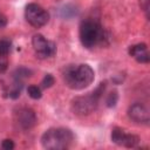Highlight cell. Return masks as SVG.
<instances>
[{"instance_id": "6da1fadb", "label": "cell", "mask_w": 150, "mask_h": 150, "mask_svg": "<svg viewBox=\"0 0 150 150\" xmlns=\"http://www.w3.org/2000/svg\"><path fill=\"white\" fill-rule=\"evenodd\" d=\"M79 35L82 46L87 49H91L97 46H107L110 40L109 33L95 19L83 20L80 23Z\"/></svg>"}, {"instance_id": "7a4b0ae2", "label": "cell", "mask_w": 150, "mask_h": 150, "mask_svg": "<svg viewBox=\"0 0 150 150\" xmlns=\"http://www.w3.org/2000/svg\"><path fill=\"white\" fill-rule=\"evenodd\" d=\"M62 79L69 89L82 90L94 82L95 73L87 63L68 64L62 70Z\"/></svg>"}, {"instance_id": "3957f363", "label": "cell", "mask_w": 150, "mask_h": 150, "mask_svg": "<svg viewBox=\"0 0 150 150\" xmlns=\"http://www.w3.org/2000/svg\"><path fill=\"white\" fill-rule=\"evenodd\" d=\"M75 141L74 132L68 128H50L41 136V145L47 150L68 149Z\"/></svg>"}, {"instance_id": "277c9868", "label": "cell", "mask_w": 150, "mask_h": 150, "mask_svg": "<svg viewBox=\"0 0 150 150\" xmlns=\"http://www.w3.org/2000/svg\"><path fill=\"white\" fill-rule=\"evenodd\" d=\"M105 90V82H101L98 87L93 90L91 93L83 95V96H76L73 98L70 103L71 111L77 116H88L91 112H94L100 103V100L102 97V94Z\"/></svg>"}, {"instance_id": "5b68a950", "label": "cell", "mask_w": 150, "mask_h": 150, "mask_svg": "<svg viewBox=\"0 0 150 150\" xmlns=\"http://www.w3.org/2000/svg\"><path fill=\"white\" fill-rule=\"evenodd\" d=\"M25 19L34 28H40L49 21V13L38 4H28L25 8Z\"/></svg>"}, {"instance_id": "8992f818", "label": "cell", "mask_w": 150, "mask_h": 150, "mask_svg": "<svg viewBox=\"0 0 150 150\" xmlns=\"http://www.w3.org/2000/svg\"><path fill=\"white\" fill-rule=\"evenodd\" d=\"M32 45H33L35 55L41 60L52 57L56 54V45L53 41L47 40L42 34L33 35Z\"/></svg>"}, {"instance_id": "52a82bcc", "label": "cell", "mask_w": 150, "mask_h": 150, "mask_svg": "<svg viewBox=\"0 0 150 150\" xmlns=\"http://www.w3.org/2000/svg\"><path fill=\"white\" fill-rule=\"evenodd\" d=\"M110 138L112 143L123 148H136L141 142V138L137 135L128 134L121 128H114L111 130Z\"/></svg>"}, {"instance_id": "ba28073f", "label": "cell", "mask_w": 150, "mask_h": 150, "mask_svg": "<svg viewBox=\"0 0 150 150\" xmlns=\"http://www.w3.org/2000/svg\"><path fill=\"white\" fill-rule=\"evenodd\" d=\"M15 121L22 130H30L32 128L35 127L38 122V117L33 109L22 107L19 108V110L15 112Z\"/></svg>"}, {"instance_id": "9c48e42d", "label": "cell", "mask_w": 150, "mask_h": 150, "mask_svg": "<svg viewBox=\"0 0 150 150\" xmlns=\"http://www.w3.org/2000/svg\"><path fill=\"white\" fill-rule=\"evenodd\" d=\"M128 116L129 118L137 123V124H149L150 122V114H149V109L139 102L132 103L129 108H128Z\"/></svg>"}, {"instance_id": "30bf717a", "label": "cell", "mask_w": 150, "mask_h": 150, "mask_svg": "<svg viewBox=\"0 0 150 150\" xmlns=\"http://www.w3.org/2000/svg\"><path fill=\"white\" fill-rule=\"evenodd\" d=\"M129 55L134 57L138 63H149L150 55L148 52V46L145 43H137L129 47Z\"/></svg>"}, {"instance_id": "8fae6325", "label": "cell", "mask_w": 150, "mask_h": 150, "mask_svg": "<svg viewBox=\"0 0 150 150\" xmlns=\"http://www.w3.org/2000/svg\"><path fill=\"white\" fill-rule=\"evenodd\" d=\"M22 88H23V82L13 80L12 84L8 87V91H7L8 97L12 98V100H16V98H19L20 95H21Z\"/></svg>"}, {"instance_id": "7c38bea8", "label": "cell", "mask_w": 150, "mask_h": 150, "mask_svg": "<svg viewBox=\"0 0 150 150\" xmlns=\"http://www.w3.org/2000/svg\"><path fill=\"white\" fill-rule=\"evenodd\" d=\"M32 75V70L26 67H19L12 73V80L23 82L26 79H28Z\"/></svg>"}, {"instance_id": "4fadbf2b", "label": "cell", "mask_w": 150, "mask_h": 150, "mask_svg": "<svg viewBox=\"0 0 150 150\" xmlns=\"http://www.w3.org/2000/svg\"><path fill=\"white\" fill-rule=\"evenodd\" d=\"M12 49V42L7 39L0 40V57H6Z\"/></svg>"}, {"instance_id": "5bb4252c", "label": "cell", "mask_w": 150, "mask_h": 150, "mask_svg": "<svg viewBox=\"0 0 150 150\" xmlns=\"http://www.w3.org/2000/svg\"><path fill=\"white\" fill-rule=\"evenodd\" d=\"M27 94L30 98L33 100H40L41 96H42V91H41V88L38 87V86H34V84H30L28 86L27 88Z\"/></svg>"}, {"instance_id": "9a60e30c", "label": "cell", "mask_w": 150, "mask_h": 150, "mask_svg": "<svg viewBox=\"0 0 150 150\" xmlns=\"http://www.w3.org/2000/svg\"><path fill=\"white\" fill-rule=\"evenodd\" d=\"M118 102V94L116 90H112L108 94L107 98H105V105L108 108H114Z\"/></svg>"}, {"instance_id": "2e32d148", "label": "cell", "mask_w": 150, "mask_h": 150, "mask_svg": "<svg viewBox=\"0 0 150 150\" xmlns=\"http://www.w3.org/2000/svg\"><path fill=\"white\" fill-rule=\"evenodd\" d=\"M54 83H55L54 76H53L52 74H46V75L43 76L42 81H41V87L45 88V89H48V88H50Z\"/></svg>"}, {"instance_id": "e0dca14e", "label": "cell", "mask_w": 150, "mask_h": 150, "mask_svg": "<svg viewBox=\"0 0 150 150\" xmlns=\"http://www.w3.org/2000/svg\"><path fill=\"white\" fill-rule=\"evenodd\" d=\"M149 2L150 0H139V7L145 13L146 19H149Z\"/></svg>"}, {"instance_id": "ac0fdd59", "label": "cell", "mask_w": 150, "mask_h": 150, "mask_svg": "<svg viewBox=\"0 0 150 150\" xmlns=\"http://www.w3.org/2000/svg\"><path fill=\"white\" fill-rule=\"evenodd\" d=\"M14 146L15 145H14V142L12 139H4L1 143V148L4 150H12V149H14Z\"/></svg>"}, {"instance_id": "d6986e66", "label": "cell", "mask_w": 150, "mask_h": 150, "mask_svg": "<svg viewBox=\"0 0 150 150\" xmlns=\"http://www.w3.org/2000/svg\"><path fill=\"white\" fill-rule=\"evenodd\" d=\"M7 26V18L4 13L0 12V28H4Z\"/></svg>"}, {"instance_id": "ffe728a7", "label": "cell", "mask_w": 150, "mask_h": 150, "mask_svg": "<svg viewBox=\"0 0 150 150\" xmlns=\"http://www.w3.org/2000/svg\"><path fill=\"white\" fill-rule=\"evenodd\" d=\"M8 68V63L7 61H1L0 60V74H4Z\"/></svg>"}]
</instances>
